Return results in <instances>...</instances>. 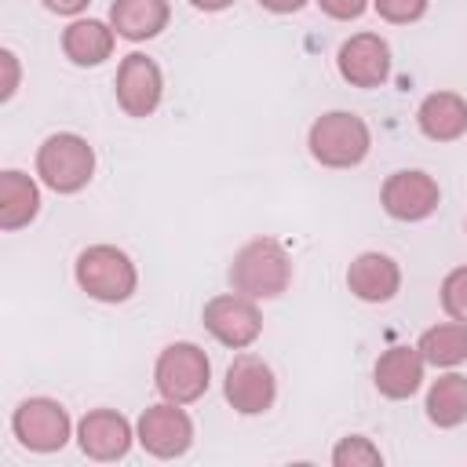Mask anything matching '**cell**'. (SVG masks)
<instances>
[{
	"mask_svg": "<svg viewBox=\"0 0 467 467\" xmlns=\"http://www.w3.org/2000/svg\"><path fill=\"white\" fill-rule=\"evenodd\" d=\"M230 288L248 296V299H277L292 285V259L281 241L274 237H255L237 248L230 263Z\"/></svg>",
	"mask_w": 467,
	"mask_h": 467,
	"instance_id": "1",
	"label": "cell"
},
{
	"mask_svg": "<svg viewBox=\"0 0 467 467\" xmlns=\"http://www.w3.org/2000/svg\"><path fill=\"white\" fill-rule=\"evenodd\" d=\"M306 150L321 168H358L372 150V131L358 113L328 109L310 124Z\"/></svg>",
	"mask_w": 467,
	"mask_h": 467,
	"instance_id": "2",
	"label": "cell"
},
{
	"mask_svg": "<svg viewBox=\"0 0 467 467\" xmlns=\"http://www.w3.org/2000/svg\"><path fill=\"white\" fill-rule=\"evenodd\" d=\"M73 277L80 292L99 303H128L139 288V270L117 244H88L73 263Z\"/></svg>",
	"mask_w": 467,
	"mask_h": 467,
	"instance_id": "3",
	"label": "cell"
},
{
	"mask_svg": "<svg viewBox=\"0 0 467 467\" xmlns=\"http://www.w3.org/2000/svg\"><path fill=\"white\" fill-rule=\"evenodd\" d=\"M36 175L55 193H80L95 175V150L77 131H55L36 146Z\"/></svg>",
	"mask_w": 467,
	"mask_h": 467,
	"instance_id": "4",
	"label": "cell"
},
{
	"mask_svg": "<svg viewBox=\"0 0 467 467\" xmlns=\"http://www.w3.org/2000/svg\"><path fill=\"white\" fill-rule=\"evenodd\" d=\"M212 383V361L208 354L190 343V339H179V343H168L161 354H157V365H153V387L164 401H175V405H190L197 398H204Z\"/></svg>",
	"mask_w": 467,
	"mask_h": 467,
	"instance_id": "5",
	"label": "cell"
},
{
	"mask_svg": "<svg viewBox=\"0 0 467 467\" xmlns=\"http://www.w3.org/2000/svg\"><path fill=\"white\" fill-rule=\"evenodd\" d=\"M11 434L29 452H58L73 438V420L55 398H26L11 412Z\"/></svg>",
	"mask_w": 467,
	"mask_h": 467,
	"instance_id": "6",
	"label": "cell"
},
{
	"mask_svg": "<svg viewBox=\"0 0 467 467\" xmlns=\"http://www.w3.org/2000/svg\"><path fill=\"white\" fill-rule=\"evenodd\" d=\"M201 321L208 328V336L230 350H244L259 339L263 332V314L255 306V299L241 296V292H223L212 296L201 310Z\"/></svg>",
	"mask_w": 467,
	"mask_h": 467,
	"instance_id": "7",
	"label": "cell"
},
{
	"mask_svg": "<svg viewBox=\"0 0 467 467\" xmlns=\"http://www.w3.org/2000/svg\"><path fill=\"white\" fill-rule=\"evenodd\" d=\"M379 204L398 223H420V219H427V215L438 212L441 186H438L434 175H427L420 168H401V171H394V175L383 179Z\"/></svg>",
	"mask_w": 467,
	"mask_h": 467,
	"instance_id": "8",
	"label": "cell"
},
{
	"mask_svg": "<svg viewBox=\"0 0 467 467\" xmlns=\"http://www.w3.org/2000/svg\"><path fill=\"white\" fill-rule=\"evenodd\" d=\"M223 394H226V401H230L234 412H241V416H263L277 401L274 368L263 358H255V354H237L230 361V368H226Z\"/></svg>",
	"mask_w": 467,
	"mask_h": 467,
	"instance_id": "9",
	"label": "cell"
},
{
	"mask_svg": "<svg viewBox=\"0 0 467 467\" xmlns=\"http://www.w3.org/2000/svg\"><path fill=\"white\" fill-rule=\"evenodd\" d=\"M135 441L157 460H175L193 445V420L182 405L157 401V405L142 409V416L135 423Z\"/></svg>",
	"mask_w": 467,
	"mask_h": 467,
	"instance_id": "10",
	"label": "cell"
},
{
	"mask_svg": "<svg viewBox=\"0 0 467 467\" xmlns=\"http://www.w3.org/2000/svg\"><path fill=\"white\" fill-rule=\"evenodd\" d=\"M113 88H117V106L128 117H150L164 99V73L150 55L131 51L120 58Z\"/></svg>",
	"mask_w": 467,
	"mask_h": 467,
	"instance_id": "11",
	"label": "cell"
},
{
	"mask_svg": "<svg viewBox=\"0 0 467 467\" xmlns=\"http://www.w3.org/2000/svg\"><path fill=\"white\" fill-rule=\"evenodd\" d=\"M336 69L350 88H383L390 77V44L379 33H354L339 44Z\"/></svg>",
	"mask_w": 467,
	"mask_h": 467,
	"instance_id": "12",
	"label": "cell"
},
{
	"mask_svg": "<svg viewBox=\"0 0 467 467\" xmlns=\"http://www.w3.org/2000/svg\"><path fill=\"white\" fill-rule=\"evenodd\" d=\"M131 441H135V427L117 409H91L77 423V445L88 460H99V463L124 460Z\"/></svg>",
	"mask_w": 467,
	"mask_h": 467,
	"instance_id": "13",
	"label": "cell"
},
{
	"mask_svg": "<svg viewBox=\"0 0 467 467\" xmlns=\"http://www.w3.org/2000/svg\"><path fill=\"white\" fill-rule=\"evenodd\" d=\"M347 288L361 303H390L401 292V266L387 252H361L347 266Z\"/></svg>",
	"mask_w": 467,
	"mask_h": 467,
	"instance_id": "14",
	"label": "cell"
},
{
	"mask_svg": "<svg viewBox=\"0 0 467 467\" xmlns=\"http://www.w3.org/2000/svg\"><path fill=\"white\" fill-rule=\"evenodd\" d=\"M423 368H427V361H423L420 347H405V343H398V347H390V350H383V354L376 358L372 383H376V390H379L383 398H390V401H405V398H412V394L420 390V383H423Z\"/></svg>",
	"mask_w": 467,
	"mask_h": 467,
	"instance_id": "15",
	"label": "cell"
},
{
	"mask_svg": "<svg viewBox=\"0 0 467 467\" xmlns=\"http://www.w3.org/2000/svg\"><path fill=\"white\" fill-rule=\"evenodd\" d=\"M416 124L431 142H456L467 135V99L456 91H431L416 109Z\"/></svg>",
	"mask_w": 467,
	"mask_h": 467,
	"instance_id": "16",
	"label": "cell"
},
{
	"mask_svg": "<svg viewBox=\"0 0 467 467\" xmlns=\"http://www.w3.org/2000/svg\"><path fill=\"white\" fill-rule=\"evenodd\" d=\"M117 29L102 18H73L62 29V55L73 66H102L113 55Z\"/></svg>",
	"mask_w": 467,
	"mask_h": 467,
	"instance_id": "17",
	"label": "cell"
},
{
	"mask_svg": "<svg viewBox=\"0 0 467 467\" xmlns=\"http://www.w3.org/2000/svg\"><path fill=\"white\" fill-rule=\"evenodd\" d=\"M171 4L168 0H113L109 4V26L124 40H153L161 29H168Z\"/></svg>",
	"mask_w": 467,
	"mask_h": 467,
	"instance_id": "18",
	"label": "cell"
},
{
	"mask_svg": "<svg viewBox=\"0 0 467 467\" xmlns=\"http://www.w3.org/2000/svg\"><path fill=\"white\" fill-rule=\"evenodd\" d=\"M40 215V186L33 175L7 168L0 171V230H22Z\"/></svg>",
	"mask_w": 467,
	"mask_h": 467,
	"instance_id": "19",
	"label": "cell"
},
{
	"mask_svg": "<svg viewBox=\"0 0 467 467\" xmlns=\"http://www.w3.org/2000/svg\"><path fill=\"white\" fill-rule=\"evenodd\" d=\"M427 420L441 431H452L467 420V376L445 372L427 387Z\"/></svg>",
	"mask_w": 467,
	"mask_h": 467,
	"instance_id": "20",
	"label": "cell"
},
{
	"mask_svg": "<svg viewBox=\"0 0 467 467\" xmlns=\"http://www.w3.org/2000/svg\"><path fill=\"white\" fill-rule=\"evenodd\" d=\"M420 354L427 365L434 368H456L467 361V325L463 321H441V325H431L423 336H420Z\"/></svg>",
	"mask_w": 467,
	"mask_h": 467,
	"instance_id": "21",
	"label": "cell"
},
{
	"mask_svg": "<svg viewBox=\"0 0 467 467\" xmlns=\"http://www.w3.org/2000/svg\"><path fill=\"white\" fill-rule=\"evenodd\" d=\"M332 463H336V467H379V463H383V452L372 445V438H365V434H347V438L336 441Z\"/></svg>",
	"mask_w": 467,
	"mask_h": 467,
	"instance_id": "22",
	"label": "cell"
},
{
	"mask_svg": "<svg viewBox=\"0 0 467 467\" xmlns=\"http://www.w3.org/2000/svg\"><path fill=\"white\" fill-rule=\"evenodd\" d=\"M438 299H441V310L452 317V321H463L467 325V266H456L441 277V288H438Z\"/></svg>",
	"mask_w": 467,
	"mask_h": 467,
	"instance_id": "23",
	"label": "cell"
},
{
	"mask_svg": "<svg viewBox=\"0 0 467 467\" xmlns=\"http://www.w3.org/2000/svg\"><path fill=\"white\" fill-rule=\"evenodd\" d=\"M427 4L431 0H372L376 15L390 26H409V22H420L427 15Z\"/></svg>",
	"mask_w": 467,
	"mask_h": 467,
	"instance_id": "24",
	"label": "cell"
},
{
	"mask_svg": "<svg viewBox=\"0 0 467 467\" xmlns=\"http://www.w3.org/2000/svg\"><path fill=\"white\" fill-rule=\"evenodd\" d=\"M328 18H336V22H354V18H361L365 15V7L372 4V0H314Z\"/></svg>",
	"mask_w": 467,
	"mask_h": 467,
	"instance_id": "25",
	"label": "cell"
},
{
	"mask_svg": "<svg viewBox=\"0 0 467 467\" xmlns=\"http://www.w3.org/2000/svg\"><path fill=\"white\" fill-rule=\"evenodd\" d=\"M0 66H4V84H0V102H7L15 91H18V80H22V69H18V55L11 47L0 51Z\"/></svg>",
	"mask_w": 467,
	"mask_h": 467,
	"instance_id": "26",
	"label": "cell"
},
{
	"mask_svg": "<svg viewBox=\"0 0 467 467\" xmlns=\"http://www.w3.org/2000/svg\"><path fill=\"white\" fill-rule=\"evenodd\" d=\"M40 4H44L51 15H66V18H77V15H80V11H84L91 0H40Z\"/></svg>",
	"mask_w": 467,
	"mask_h": 467,
	"instance_id": "27",
	"label": "cell"
},
{
	"mask_svg": "<svg viewBox=\"0 0 467 467\" xmlns=\"http://www.w3.org/2000/svg\"><path fill=\"white\" fill-rule=\"evenodd\" d=\"M310 0H259V7H266V11H274V15H296V11H303Z\"/></svg>",
	"mask_w": 467,
	"mask_h": 467,
	"instance_id": "28",
	"label": "cell"
},
{
	"mask_svg": "<svg viewBox=\"0 0 467 467\" xmlns=\"http://www.w3.org/2000/svg\"><path fill=\"white\" fill-rule=\"evenodd\" d=\"M197 11H226L234 0H190Z\"/></svg>",
	"mask_w": 467,
	"mask_h": 467,
	"instance_id": "29",
	"label": "cell"
},
{
	"mask_svg": "<svg viewBox=\"0 0 467 467\" xmlns=\"http://www.w3.org/2000/svg\"><path fill=\"white\" fill-rule=\"evenodd\" d=\"M463 230H467V219H463Z\"/></svg>",
	"mask_w": 467,
	"mask_h": 467,
	"instance_id": "30",
	"label": "cell"
}]
</instances>
